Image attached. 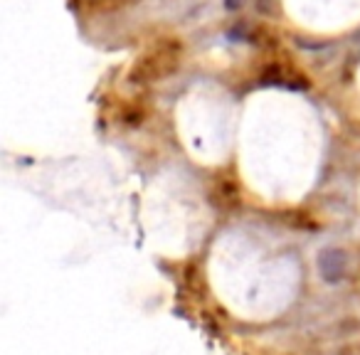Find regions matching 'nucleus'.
Listing matches in <instances>:
<instances>
[{"mask_svg": "<svg viewBox=\"0 0 360 355\" xmlns=\"http://www.w3.org/2000/svg\"><path fill=\"white\" fill-rule=\"evenodd\" d=\"M319 269H321V276H323L326 281H340L345 274V254L340 250L328 247V250L321 252Z\"/></svg>", "mask_w": 360, "mask_h": 355, "instance_id": "obj_1", "label": "nucleus"}]
</instances>
